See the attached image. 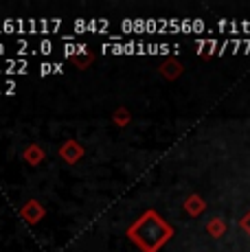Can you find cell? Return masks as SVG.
<instances>
[{
    "label": "cell",
    "instance_id": "cell-1",
    "mask_svg": "<svg viewBox=\"0 0 250 252\" xmlns=\"http://www.w3.org/2000/svg\"><path fill=\"white\" fill-rule=\"evenodd\" d=\"M174 237V228L156 211H145L127 228V239L141 248V252H158Z\"/></svg>",
    "mask_w": 250,
    "mask_h": 252
},
{
    "label": "cell",
    "instance_id": "cell-2",
    "mask_svg": "<svg viewBox=\"0 0 250 252\" xmlns=\"http://www.w3.org/2000/svg\"><path fill=\"white\" fill-rule=\"evenodd\" d=\"M60 158L66 164H77L79 162L81 158H84V147L79 145V140H75V138L66 140V143L60 147Z\"/></svg>",
    "mask_w": 250,
    "mask_h": 252
},
{
    "label": "cell",
    "instance_id": "cell-3",
    "mask_svg": "<svg viewBox=\"0 0 250 252\" xmlns=\"http://www.w3.org/2000/svg\"><path fill=\"white\" fill-rule=\"evenodd\" d=\"M44 206L40 204L37 200H29L25 206L20 208V215H22V220L27 221V224H31V226H35V224H40L42 221V217H44Z\"/></svg>",
    "mask_w": 250,
    "mask_h": 252
},
{
    "label": "cell",
    "instance_id": "cell-4",
    "mask_svg": "<svg viewBox=\"0 0 250 252\" xmlns=\"http://www.w3.org/2000/svg\"><path fill=\"white\" fill-rule=\"evenodd\" d=\"M160 75L165 77V79H178V77L182 75V64L180 62H176V60H167L165 64L160 66Z\"/></svg>",
    "mask_w": 250,
    "mask_h": 252
},
{
    "label": "cell",
    "instance_id": "cell-5",
    "mask_svg": "<svg viewBox=\"0 0 250 252\" xmlns=\"http://www.w3.org/2000/svg\"><path fill=\"white\" fill-rule=\"evenodd\" d=\"M204 208H206V204H204V200H202L200 195H189L185 200V211L189 213L191 217H198Z\"/></svg>",
    "mask_w": 250,
    "mask_h": 252
},
{
    "label": "cell",
    "instance_id": "cell-6",
    "mask_svg": "<svg viewBox=\"0 0 250 252\" xmlns=\"http://www.w3.org/2000/svg\"><path fill=\"white\" fill-rule=\"evenodd\" d=\"M25 160L31 164V167H37L42 160H44V149L40 145H29L25 149Z\"/></svg>",
    "mask_w": 250,
    "mask_h": 252
},
{
    "label": "cell",
    "instance_id": "cell-7",
    "mask_svg": "<svg viewBox=\"0 0 250 252\" xmlns=\"http://www.w3.org/2000/svg\"><path fill=\"white\" fill-rule=\"evenodd\" d=\"M112 119H114V123L119 125V127H125V125L129 123V121H132V116H129V110L127 108H117L114 110V114H112Z\"/></svg>",
    "mask_w": 250,
    "mask_h": 252
},
{
    "label": "cell",
    "instance_id": "cell-8",
    "mask_svg": "<svg viewBox=\"0 0 250 252\" xmlns=\"http://www.w3.org/2000/svg\"><path fill=\"white\" fill-rule=\"evenodd\" d=\"M206 230H209V235H213V237H222L224 232H226V224H224V220H219V217L211 220V221H209V226H206Z\"/></svg>",
    "mask_w": 250,
    "mask_h": 252
},
{
    "label": "cell",
    "instance_id": "cell-9",
    "mask_svg": "<svg viewBox=\"0 0 250 252\" xmlns=\"http://www.w3.org/2000/svg\"><path fill=\"white\" fill-rule=\"evenodd\" d=\"M73 62H75L77 66H79V68H86V66L93 62V55H90V53H88L86 57H79V55H77V57H73Z\"/></svg>",
    "mask_w": 250,
    "mask_h": 252
},
{
    "label": "cell",
    "instance_id": "cell-10",
    "mask_svg": "<svg viewBox=\"0 0 250 252\" xmlns=\"http://www.w3.org/2000/svg\"><path fill=\"white\" fill-rule=\"evenodd\" d=\"M51 72H55V64H42V66H40V75H42V77L51 75Z\"/></svg>",
    "mask_w": 250,
    "mask_h": 252
},
{
    "label": "cell",
    "instance_id": "cell-11",
    "mask_svg": "<svg viewBox=\"0 0 250 252\" xmlns=\"http://www.w3.org/2000/svg\"><path fill=\"white\" fill-rule=\"evenodd\" d=\"M40 51L44 53V55H49V53L53 51V44H51V42H46V40H44V42L40 44Z\"/></svg>",
    "mask_w": 250,
    "mask_h": 252
},
{
    "label": "cell",
    "instance_id": "cell-12",
    "mask_svg": "<svg viewBox=\"0 0 250 252\" xmlns=\"http://www.w3.org/2000/svg\"><path fill=\"white\" fill-rule=\"evenodd\" d=\"M242 228H244V230H246L248 235H250V213H248V215L242 220Z\"/></svg>",
    "mask_w": 250,
    "mask_h": 252
}]
</instances>
